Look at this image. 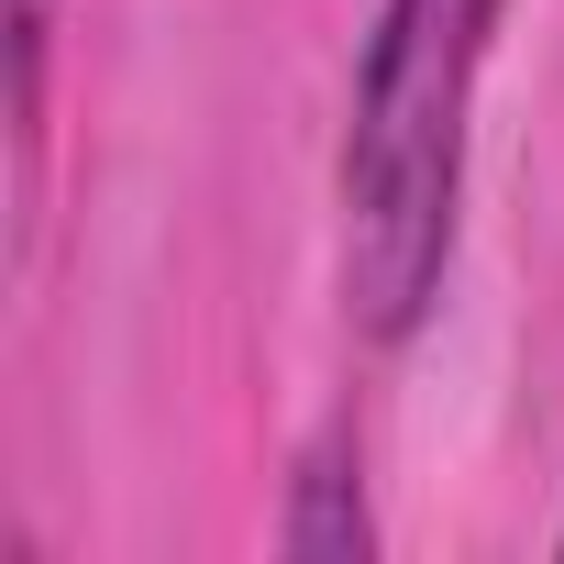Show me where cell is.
Returning a JSON list of instances; mask_svg holds the SVG:
<instances>
[{"mask_svg": "<svg viewBox=\"0 0 564 564\" xmlns=\"http://www.w3.org/2000/svg\"><path fill=\"white\" fill-rule=\"evenodd\" d=\"M498 12L509 0H388L366 34L344 122V311L377 344H410L443 300Z\"/></svg>", "mask_w": 564, "mask_h": 564, "instance_id": "cell-1", "label": "cell"}, {"mask_svg": "<svg viewBox=\"0 0 564 564\" xmlns=\"http://www.w3.org/2000/svg\"><path fill=\"white\" fill-rule=\"evenodd\" d=\"M276 542H289L300 564H366L377 553V520H366V443L355 421H333L300 476H289V509H276Z\"/></svg>", "mask_w": 564, "mask_h": 564, "instance_id": "cell-2", "label": "cell"}, {"mask_svg": "<svg viewBox=\"0 0 564 564\" xmlns=\"http://www.w3.org/2000/svg\"><path fill=\"white\" fill-rule=\"evenodd\" d=\"M45 45H56V0H12V111H23V133L45 111Z\"/></svg>", "mask_w": 564, "mask_h": 564, "instance_id": "cell-3", "label": "cell"}]
</instances>
